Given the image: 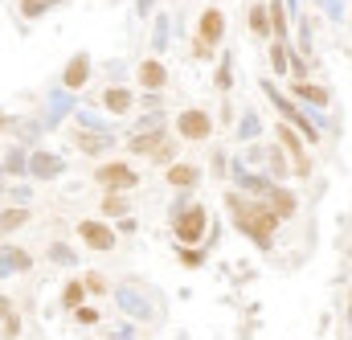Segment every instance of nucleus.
I'll return each mask as SVG.
<instances>
[{"label": "nucleus", "mask_w": 352, "mask_h": 340, "mask_svg": "<svg viewBox=\"0 0 352 340\" xmlns=\"http://www.w3.org/2000/svg\"><path fill=\"white\" fill-rule=\"evenodd\" d=\"M263 90H266V98H270V103H274V107L287 115V123H291V127H295V131H299L307 144H320V127H316V119H307V115H303V111H299L291 98H283V94L274 90V83H266V78H263Z\"/></svg>", "instance_id": "nucleus-3"}, {"label": "nucleus", "mask_w": 352, "mask_h": 340, "mask_svg": "<svg viewBox=\"0 0 352 340\" xmlns=\"http://www.w3.org/2000/svg\"><path fill=\"white\" fill-rule=\"evenodd\" d=\"M78 238L87 242L94 255H111L115 251V230L107 222H78Z\"/></svg>", "instance_id": "nucleus-8"}, {"label": "nucleus", "mask_w": 352, "mask_h": 340, "mask_svg": "<svg viewBox=\"0 0 352 340\" xmlns=\"http://www.w3.org/2000/svg\"><path fill=\"white\" fill-rule=\"evenodd\" d=\"M82 287H87V291H94V295H102V291H111V287H107V279H102V275H94V270H90L87 279H82Z\"/></svg>", "instance_id": "nucleus-35"}, {"label": "nucleus", "mask_w": 352, "mask_h": 340, "mask_svg": "<svg viewBox=\"0 0 352 340\" xmlns=\"http://www.w3.org/2000/svg\"><path fill=\"white\" fill-rule=\"evenodd\" d=\"M238 136H242V140H254V136H258V115H254V111H246V119H242Z\"/></svg>", "instance_id": "nucleus-31"}, {"label": "nucleus", "mask_w": 352, "mask_h": 340, "mask_svg": "<svg viewBox=\"0 0 352 340\" xmlns=\"http://www.w3.org/2000/svg\"><path fill=\"white\" fill-rule=\"evenodd\" d=\"M340 4H344V0H328V12H332V17H340Z\"/></svg>", "instance_id": "nucleus-39"}, {"label": "nucleus", "mask_w": 352, "mask_h": 340, "mask_svg": "<svg viewBox=\"0 0 352 340\" xmlns=\"http://www.w3.org/2000/svg\"><path fill=\"white\" fill-rule=\"evenodd\" d=\"M250 33H254V37H270V17H266V4H254V8H250Z\"/></svg>", "instance_id": "nucleus-24"}, {"label": "nucleus", "mask_w": 352, "mask_h": 340, "mask_svg": "<svg viewBox=\"0 0 352 340\" xmlns=\"http://www.w3.org/2000/svg\"><path fill=\"white\" fill-rule=\"evenodd\" d=\"M54 4H62V0H21V12H25L29 21H37V17H45Z\"/></svg>", "instance_id": "nucleus-25"}, {"label": "nucleus", "mask_w": 352, "mask_h": 340, "mask_svg": "<svg viewBox=\"0 0 352 340\" xmlns=\"http://www.w3.org/2000/svg\"><path fill=\"white\" fill-rule=\"evenodd\" d=\"M221 37H226V12L209 4V8L201 12V21H197V41H201L205 50H217Z\"/></svg>", "instance_id": "nucleus-7"}, {"label": "nucleus", "mask_w": 352, "mask_h": 340, "mask_svg": "<svg viewBox=\"0 0 352 340\" xmlns=\"http://www.w3.org/2000/svg\"><path fill=\"white\" fill-rule=\"evenodd\" d=\"M152 4H156V0H140V4H135V8H140V17H144V12H152Z\"/></svg>", "instance_id": "nucleus-40"}, {"label": "nucleus", "mask_w": 352, "mask_h": 340, "mask_svg": "<svg viewBox=\"0 0 352 340\" xmlns=\"http://www.w3.org/2000/svg\"><path fill=\"white\" fill-rule=\"evenodd\" d=\"M173 230L180 246H197L205 238V230H209V209L205 205H188L184 213H173Z\"/></svg>", "instance_id": "nucleus-2"}, {"label": "nucleus", "mask_w": 352, "mask_h": 340, "mask_svg": "<svg viewBox=\"0 0 352 340\" xmlns=\"http://www.w3.org/2000/svg\"><path fill=\"white\" fill-rule=\"evenodd\" d=\"M21 226H29V209H25V205H8V209H0V238L16 234Z\"/></svg>", "instance_id": "nucleus-16"}, {"label": "nucleus", "mask_w": 352, "mask_h": 340, "mask_svg": "<svg viewBox=\"0 0 352 340\" xmlns=\"http://www.w3.org/2000/svg\"><path fill=\"white\" fill-rule=\"evenodd\" d=\"M135 78H140V86H144L148 94H156V90L168 86V66H164L160 58H144L140 70H135Z\"/></svg>", "instance_id": "nucleus-9"}, {"label": "nucleus", "mask_w": 352, "mask_h": 340, "mask_svg": "<svg viewBox=\"0 0 352 340\" xmlns=\"http://www.w3.org/2000/svg\"><path fill=\"white\" fill-rule=\"evenodd\" d=\"M8 266H12V270H29L33 258L25 255L21 246H4V251H0V270H8Z\"/></svg>", "instance_id": "nucleus-22"}, {"label": "nucleus", "mask_w": 352, "mask_h": 340, "mask_svg": "<svg viewBox=\"0 0 352 340\" xmlns=\"http://www.w3.org/2000/svg\"><path fill=\"white\" fill-rule=\"evenodd\" d=\"M226 209H230V217H234V230H238V234H246L258 251H270V246H274L278 213H274L266 201L242 197V193H226Z\"/></svg>", "instance_id": "nucleus-1"}, {"label": "nucleus", "mask_w": 352, "mask_h": 340, "mask_svg": "<svg viewBox=\"0 0 352 340\" xmlns=\"http://www.w3.org/2000/svg\"><path fill=\"white\" fill-rule=\"evenodd\" d=\"M291 94H295L299 103H311V107H328V103H332L328 86H316V83H295L291 86Z\"/></svg>", "instance_id": "nucleus-15"}, {"label": "nucleus", "mask_w": 352, "mask_h": 340, "mask_svg": "<svg viewBox=\"0 0 352 340\" xmlns=\"http://www.w3.org/2000/svg\"><path fill=\"white\" fill-rule=\"evenodd\" d=\"M74 320H78V324H82V328H94V324H98V320H102V316H98V312H94V308H87V304H82V308H78V312H74Z\"/></svg>", "instance_id": "nucleus-33"}, {"label": "nucleus", "mask_w": 352, "mask_h": 340, "mask_svg": "<svg viewBox=\"0 0 352 340\" xmlns=\"http://www.w3.org/2000/svg\"><path fill=\"white\" fill-rule=\"evenodd\" d=\"M4 169H8V172H25V169H29L25 152H21V148H12V152H8V160H4Z\"/></svg>", "instance_id": "nucleus-32"}, {"label": "nucleus", "mask_w": 352, "mask_h": 340, "mask_svg": "<svg viewBox=\"0 0 352 340\" xmlns=\"http://www.w3.org/2000/svg\"><path fill=\"white\" fill-rule=\"evenodd\" d=\"M176 255H180V262H184V266H188V270H197V266H205V255H201V251H197V246H180V251H176Z\"/></svg>", "instance_id": "nucleus-27"}, {"label": "nucleus", "mask_w": 352, "mask_h": 340, "mask_svg": "<svg viewBox=\"0 0 352 340\" xmlns=\"http://www.w3.org/2000/svg\"><path fill=\"white\" fill-rule=\"evenodd\" d=\"M266 160H270V169H274V176H278V180H283V176L291 172V164H287V156H283L278 148H270V152H266Z\"/></svg>", "instance_id": "nucleus-28"}, {"label": "nucleus", "mask_w": 352, "mask_h": 340, "mask_svg": "<svg viewBox=\"0 0 352 340\" xmlns=\"http://www.w3.org/2000/svg\"><path fill=\"white\" fill-rule=\"evenodd\" d=\"M270 66H274V74H283V70L291 66V54H287L283 41H270Z\"/></svg>", "instance_id": "nucleus-26"}, {"label": "nucleus", "mask_w": 352, "mask_h": 340, "mask_svg": "<svg viewBox=\"0 0 352 340\" xmlns=\"http://www.w3.org/2000/svg\"><path fill=\"white\" fill-rule=\"evenodd\" d=\"M94 180L98 184H107L111 193H127V189H135L140 184V176L131 164H123V160H107V164H98L94 169Z\"/></svg>", "instance_id": "nucleus-5"}, {"label": "nucleus", "mask_w": 352, "mask_h": 340, "mask_svg": "<svg viewBox=\"0 0 352 340\" xmlns=\"http://www.w3.org/2000/svg\"><path fill=\"white\" fill-rule=\"evenodd\" d=\"M70 136H74V144H78V148H82L87 156L111 152V144H115V136H111V131H90V127H74Z\"/></svg>", "instance_id": "nucleus-10"}, {"label": "nucleus", "mask_w": 352, "mask_h": 340, "mask_svg": "<svg viewBox=\"0 0 352 340\" xmlns=\"http://www.w3.org/2000/svg\"><path fill=\"white\" fill-rule=\"evenodd\" d=\"M87 304V287H82V279H70L66 287H62V308L66 312H78Z\"/></svg>", "instance_id": "nucleus-21"}, {"label": "nucleus", "mask_w": 352, "mask_h": 340, "mask_svg": "<svg viewBox=\"0 0 352 340\" xmlns=\"http://www.w3.org/2000/svg\"><path fill=\"white\" fill-rule=\"evenodd\" d=\"M299 25H303V29H299V50H303V54L311 58V25H316V21H307V17H303Z\"/></svg>", "instance_id": "nucleus-34"}, {"label": "nucleus", "mask_w": 352, "mask_h": 340, "mask_svg": "<svg viewBox=\"0 0 352 340\" xmlns=\"http://www.w3.org/2000/svg\"><path fill=\"white\" fill-rule=\"evenodd\" d=\"M266 205H270V209L278 213V222H287V217L295 213V197H291L287 189H278V184L270 189V197H266Z\"/></svg>", "instance_id": "nucleus-20"}, {"label": "nucleus", "mask_w": 352, "mask_h": 340, "mask_svg": "<svg viewBox=\"0 0 352 340\" xmlns=\"http://www.w3.org/2000/svg\"><path fill=\"white\" fill-rule=\"evenodd\" d=\"M164 176H168L173 189H192V184L201 180V169H197V164H168Z\"/></svg>", "instance_id": "nucleus-18"}, {"label": "nucleus", "mask_w": 352, "mask_h": 340, "mask_svg": "<svg viewBox=\"0 0 352 340\" xmlns=\"http://www.w3.org/2000/svg\"><path fill=\"white\" fill-rule=\"evenodd\" d=\"M62 156H54V152H33L29 156V172L33 176H41V180H50V176H62Z\"/></svg>", "instance_id": "nucleus-14"}, {"label": "nucleus", "mask_w": 352, "mask_h": 340, "mask_svg": "<svg viewBox=\"0 0 352 340\" xmlns=\"http://www.w3.org/2000/svg\"><path fill=\"white\" fill-rule=\"evenodd\" d=\"M8 316H16V308H12V299H8V295H0V324H4Z\"/></svg>", "instance_id": "nucleus-37"}, {"label": "nucleus", "mask_w": 352, "mask_h": 340, "mask_svg": "<svg viewBox=\"0 0 352 340\" xmlns=\"http://www.w3.org/2000/svg\"><path fill=\"white\" fill-rule=\"evenodd\" d=\"M234 83V58H221V70H217V90H230Z\"/></svg>", "instance_id": "nucleus-29"}, {"label": "nucleus", "mask_w": 352, "mask_h": 340, "mask_svg": "<svg viewBox=\"0 0 352 340\" xmlns=\"http://www.w3.org/2000/svg\"><path fill=\"white\" fill-rule=\"evenodd\" d=\"M0 332H4V340H16L21 337V316H8V320L0 324Z\"/></svg>", "instance_id": "nucleus-36"}, {"label": "nucleus", "mask_w": 352, "mask_h": 340, "mask_svg": "<svg viewBox=\"0 0 352 340\" xmlns=\"http://www.w3.org/2000/svg\"><path fill=\"white\" fill-rule=\"evenodd\" d=\"M176 136L188 140V144H205V140L213 136V119H209V111H201V107H184V111L176 115Z\"/></svg>", "instance_id": "nucleus-4"}, {"label": "nucleus", "mask_w": 352, "mask_h": 340, "mask_svg": "<svg viewBox=\"0 0 352 340\" xmlns=\"http://www.w3.org/2000/svg\"><path fill=\"white\" fill-rule=\"evenodd\" d=\"M90 78V54H74L62 70V90H82Z\"/></svg>", "instance_id": "nucleus-11"}, {"label": "nucleus", "mask_w": 352, "mask_h": 340, "mask_svg": "<svg viewBox=\"0 0 352 340\" xmlns=\"http://www.w3.org/2000/svg\"><path fill=\"white\" fill-rule=\"evenodd\" d=\"M173 152H176V144H173V136H168V140H164V144H160V148H156V156H152V160H156V164H164V169H168V164H176V160H173Z\"/></svg>", "instance_id": "nucleus-30"}, {"label": "nucleus", "mask_w": 352, "mask_h": 340, "mask_svg": "<svg viewBox=\"0 0 352 340\" xmlns=\"http://www.w3.org/2000/svg\"><path fill=\"white\" fill-rule=\"evenodd\" d=\"M266 17H270V37L274 41H287V4L283 0H270L266 4Z\"/></svg>", "instance_id": "nucleus-19"}, {"label": "nucleus", "mask_w": 352, "mask_h": 340, "mask_svg": "<svg viewBox=\"0 0 352 340\" xmlns=\"http://www.w3.org/2000/svg\"><path fill=\"white\" fill-rule=\"evenodd\" d=\"M238 189H246L254 201H266V197H270V189H274V180H266V176H254V172H242V169H238Z\"/></svg>", "instance_id": "nucleus-17"}, {"label": "nucleus", "mask_w": 352, "mask_h": 340, "mask_svg": "<svg viewBox=\"0 0 352 340\" xmlns=\"http://www.w3.org/2000/svg\"><path fill=\"white\" fill-rule=\"evenodd\" d=\"M164 140H168L164 127H156V131H135L127 148H131V156H156V148H160Z\"/></svg>", "instance_id": "nucleus-12"}, {"label": "nucleus", "mask_w": 352, "mask_h": 340, "mask_svg": "<svg viewBox=\"0 0 352 340\" xmlns=\"http://www.w3.org/2000/svg\"><path fill=\"white\" fill-rule=\"evenodd\" d=\"M8 123H12V119H8V115H4V111H0V131H4V127H8Z\"/></svg>", "instance_id": "nucleus-41"}, {"label": "nucleus", "mask_w": 352, "mask_h": 340, "mask_svg": "<svg viewBox=\"0 0 352 340\" xmlns=\"http://www.w3.org/2000/svg\"><path fill=\"white\" fill-rule=\"evenodd\" d=\"M98 209H102V217H127V209H131V205H127V197H123V193H107Z\"/></svg>", "instance_id": "nucleus-23"}, {"label": "nucleus", "mask_w": 352, "mask_h": 340, "mask_svg": "<svg viewBox=\"0 0 352 340\" xmlns=\"http://www.w3.org/2000/svg\"><path fill=\"white\" fill-rule=\"evenodd\" d=\"M274 136H278V144L287 148V156H295V176H311V160H307V148H303L299 131H295L291 123H274Z\"/></svg>", "instance_id": "nucleus-6"}, {"label": "nucleus", "mask_w": 352, "mask_h": 340, "mask_svg": "<svg viewBox=\"0 0 352 340\" xmlns=\"http://www.w3.org/2000/svg\"><path fill=\"white\" fill-rule=\"evenodd\" d=\"M70 258H74V255H70L66 246H54V262H70Z\"/></svg>", "instance_id": "nucleus-38"}, {"label": "nucleus", "mask_w": 352, "mask_h": 340, "mask_svg": "<svg viewBox=\"0 0 352 340\" xmlns=\"http://www.w3.org/2000/svg\"><path fill=\"white\" fill-rule=\"evenodd\" d=\"M102 107H107L111 115H127V111L135 107V94H131L127 86H107V90H102Z\"/></svg>", "instance_id": "nucleus-13"}]
</instances>
